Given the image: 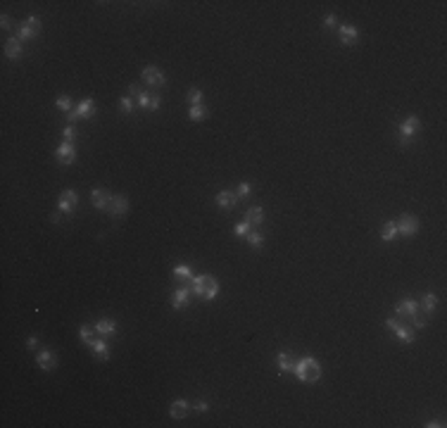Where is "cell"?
I'll return each instance as SVG.
<instances>
[{"label": "cell", "instance_id": "cell-40", "mask_svg": "<svg viewBox=\"0 0 447 428\" xmlns=\"http://www.w3.org/2000/svg\"><path fill=\"white\" fill-rule=\"evenodd\" d=\"M26 347H29V350H36V347H38V338H36V336H31V338L26 340Z\"/></svg>", "mask_w": 447, "mask_h": 428}, {"label": "cell", "instance_id": "cell-24", "mask_svg": "<svg viewBox=\"0 0 447 428\" xmlns=\"http://www.w3.org/2000/svg\"><path fill=\"white\" fill-rule=\"evenodd\" d=\"M276 364H278V369H281L283 374H288V371H293V366H295L293 357L288 355V352H278V357H276Z\"/></svg>", "mask_w": 447, "mask_h": 428}, {"label": "cell", "instance_id": "cell-21", "mask_svg": "<svg viewBox=\"0 0 447 428\" xmlns=\"http://www.w3.org/2000/svg\"><path fill=\"white\" fill-rule=\"evenodd\" d=\"M245 221H248L250 226H259V224L264 221V210H262V207H250V210L245 212Z\"/></svg>", "mask_w": 447, "mask_h": 428}, {"label": "cell", "instance_id": "cell-12", "mask_svg": "<svg viewBox=\"0 0 447 428\" xmlns=\"http://www.w3.org/2000/svg\"><path fill=\"white\" fill-rule=\"evenodd\" d=\"M419 117H407V119H404V122H402V124H400V133H402V143H407L411 138V136H414V133H416V131H419Z\"/></svg>", "mask_w": 447, "mask_h": 428}, {"label": "cell", "instance_id": "cell-7", "mask_svg": "<svg viewBox=\"0 0 447 428\" xmlns=\"http://www.w3.org/2000/svg\"><path fill=\"white\" fill-rule=\"evenodd\" d=\"M141 76H143L145 84H148V86H152V88H160V86H164V74H162L157 67H145Z\"/></svg>", "mask_w": 447, "mask_h": 428}, {"label": "cell", "instance_id": "cell-14", "mask_svg": "<svg viewBox=\"0 0 447 428\" xmlns=\"http://www.w3.org/2000/svg\"><path fill=\"white\" fill-rule=\"evenodd\" d=\"M338 34H340L342 45H355V43H357V38H359V31L355 29V26H350V24H342V26L338 29Z\"/></svg>", "mask_w": 447, "mask_h": 428}, {"label": "cell", "instance_id": "cell-20", "mask_svg": "<svg viewBox=\"0 0 447 428\" xmlns=\"http://www.w3.org/2000/svg\"><path fill=\"white\" fill-rule=\"evenodd\" d=\"M5 55H7L10 60H19V57H21V41H19V38H10V41L5 43Z\"/></svg>", "mask_w": 447, "mask_h": 428}, {"label": "cell", "instance_id": "cell-25", "mask_svg": "<svg viewBox=\"0 0 447 428\" xmlns=\"http://www.w3.org/2000/svg\"><path fill=\"white\" fill-rule=\"evenodd\" d=\"M395 235H397V226H395V221H388V224L383 226V231H381V238H383L385 243H390Z\"/></svg>", "mask_w": 447, "mask_h": 428}, {"label": "cell", "instance_id": "cell-34", "mask_svg": "<svg viewBox=\"0 0 447 428\" xmlns=\"http://www.w3.org/2000/svg\"><path fill=\"white\" fill-rule=\"evenodd\" d=\"M409 321H411V326H414V328H424V326H426V319H424L421 314H414Z\"/></svg>", "mask_w": 447, "mask_h": 428}, {"label": "cell", "instance_id": "cell-11", "mask_svg": "<svg viewBox=\"0 0 447 428\" xmlns=\"http://www.w3.org/2000/svg\"><path fill=\"white\" fill-rule=\"evenodd\" d=\"M90 200H93V205H95L98 210H107L109 202H112V195H109L105 188H93V191H90Z\"/></svg>", "mask_w": 447, "mask_h": 428}, {"label": "cell", "instance_id": "cell-10", "mask_svg": "<svg viewBox=\"0 0 447 428\" xmlns=\"http://www.w3.org/2000/svg\"><path fill=\"white\" fill-rule=\"evenodd\" d=\"M36 364L43 369V371H55L57 369V357L50 352V350H43L36 355Z\"/></svg>", "mask_w": 447, "mask_h": 428}, {"label": "cell", "instance_id": "cell-38", "mask_svg": "<svg viewBox=\"0 0 447 428\" xmlns=\"http://www.w3.org/2000/svg\"><path fill=\"white\" fill-rule=\"evenodd\" d=\"M191 409H195V411H207V409H210V405H207L205 400H197L195 405H191Z\"/></svg>", "mask_w": 447, "mask_h": 428}, {"label": "cell", "instance_id": "cell-18", "mask_svg": "<svg viewBox=\"0 0 447 428\" xmlns=\"http://www.w3.org/2000/svg\"><path fill=\"white\" fill-rule=\"evenodd\" d=\"M109 214L112 216H122V214H126V210H128V202H126V197L122 195H112V202H109Z\"/></svg>", "mask_w": 447, "mask_h": 428}, {"label": "cell", "instance_id": "cell-35", "mask_svg": "<svg viewBox=\"0 0 447 428\" xmlns=\"http://www.w3.org/2000/svg\"><path fill=\"white\" fill-rule=\"evenodd\" d=\"M119 105H122V109H124V112H131V109H133V100H131V95H124Z\"/></svg>", "mask_w": 447, "mask_h": 428}, {"label": "cell", "instance_id": "cell-27", "mask_svg": "<svg viewBox=\"0 0 447 428\" xmlns=\"http://www.w3.org/2000/svg\"><path fill=\"white\" fill-rule=\"evenodd\" d=\"M245 238H248V243H250L252 248H262V245H264V235L259 231H250Z\"/></svg>", "mask_w": 447, "mask_h": 428}, {"label": "cell", "instance_id": "cell-13", "mask_svg": "<svg viewBox=\"0 0 447 428\" xmlns=\"http://www.w3.org/2000/svg\"><path fill=\"white\" fill-rule=\"evenodd\" d=\"M191 293H193V290H188V288H176L174 295H171V307H174V309L188 307V302H191Z\"/></svg>", "mask_w": 447, "mask_h": 428}, {"label": "cell", "instance_id": "cell-28", "mask_svg": "<svg viewBox=\"0 0 447 428\" xmlns=\"http://www.w3.org/2000/svg\"><path fill=\"white\" fill-rule=\"evenodd\" d=\"M188 117L193 119V122H200V119H205L207 117V109L202 105H193L191 107V112H188Z\"/></svg>", "mask_w": 447, "mask_h": 428}, {"label": "cell", "instance_id": "cell-19", "mask_svg": "<svg viewBox=\"0 0 447 428\" xmlns=\"http://www.w3.org/2000/svg\"><path fill=\"white\" fill-rule=\"evenodd\" d=\"M191 411V405L186 402V400H174L171 402V407H169V414H171V419H186V414Z\"/></svg>", "mask_w": 447, "mask_h": 428}, {"label": "cell", "instance_id": "cell-33", "mask_svg": "<svg viewBox=\"0 0 447 428\" xmlns=\"http://www.w3.org/2000/svg\"><path fill=\"white\" fill-rule=\"evenodd\" d=\"M248 233H250V224H248V221H240V224H235V235H238V238H245Z\"/></svg>", "mask_w": 447, "mask_h": 428}, {"label": "cell", "instance_id": "cell-23", "mask_svg": "<svg viewBox=\"0 0 447 428\" xmlns=\"http://www.w3.org/2000/svg\"><path fill=\"white\" fill-rule=\"evenodd\" d=\"M88 347L93 350V355L98 357V359H109V347L105 340H93Z\"/></svg>", "mask_w": 447, "mask_h": 428}, {"label": "cell", "instance_id": "cell-22", "mask_svg": "<svg viewBox=\"0 0 447 428\" xmlns=\"http://www.w3.org/2000/svg\"><path fill=\"white\" fill-rule=\"evenodd\" d=\"M95 331H98L100 336H114V333H117V323L112 319H100L95 323Z\"/></svg>", "mask_w": 447, "mask_h": 428}, {"label": "cell", "instance_id": "cell-36", "mask_svg": "<svg viewBox=\"0 0 447 428\" xmlns=\"http://www.w3.org/2000/svg\"><path fill=\"white\" fill-rule=\"evenodd\" d=\"M235 195H238V197H248V195H250V183H240Z\"/></svg>", "mask_w": 447, "mask_h": 428}, {"label": "cell", "instance_id": "cell-30", "mask_svg": "<svg viewBox=\"0 0 447 428\" xmlns=\"http://www.w3.org/2000/svg\"><path fill=\"white\" fill-rule=\"evenodd\" d=\"M55 105L60 107L62 112H72V98H69V95H60V98L55 100Z\"/></svg>", "mask_w": 447, "mask_h": 428}, {"label": "cell", "instance_id": "cell-2", "mask_svg": "<svg viewBox=\"0 0 447 428\" xmlns=\"http://www.w3.org/2000/svg\"><path fill=\"white\" fill-rule=\"evenodd\" d=\"M191 290L202 300H214L216 293H219V283H216L214 276H193V288Z\"/></svg>", "mask_w": 447, "mask_h": 428}, {"label": "cell", "instance_id": "cell-39", "mask_svg": "<svg viewBox=\"0 0 447 428\" xmlns=\"http://www.w3.org/2000/svg\"><path fill=\"white\" fill-rule=\"evenodd\" d=\"M323 24H326V29H333L336 26V15H328V17L323 19Z\"/></svg>", "mask_w": 447, "mask_h": 428}, {"label": "cell", "instance_id": "cell-4", "mask_svg": "<svg viewBox=\"0 0 447 428\" xmlns=\"http://www.w3.org/2000/svg\"><path fill=\"white\" fill-rule=\"evenodd\" d=\"M395 226H397V235H404V238H411V235H416V231H419V221L414 216H409V214H402Z\"/></svg>", "mask_w": 447, "mask_h": 428}, {"label": "cell", "instance_id": "cell-17", "mask_svg": "<svg viewBox=\"0 0 447 428\" xmlns=\"http://www.w3.org/2000/svg\"><path fill=\"white\" fill-rule=\"evenodd\" d=\"M235 202H238V195L231 193V191H221V193H216V205H219L221 210H233V207H235Z\"/></svg>", "mask_w": 447, "mask_h": 428}, {"label": "cell", "instance_id": "cell-42", "mask_svg": "<svg viewBox=\"0 0 447 428\" xmlns=\"http://www.w3.org/2000/svg\"><path fill=\"white\" fill-rule=\"evenodd\" d=\"M141 93H143V90L138 88V86H131V88H128V95H131V98H138Z\"/></svg>", "mask_w": 447, "mask_h": 428}, {"label": "cell", "instance_id": "cell-9", "mask_svg": "<svg viewBox=\"0 0 447 428\" xmlns=\"http://www.w3.org/2000/svg\"><path fill=\"white\" fill-rule=\"evenodd\" d=\"M95 114V103H93V98H86V100H81L74 112H69V119H79V117H93Z\"/></svg>", "mask_w": 447, "mask_h": 428}, {"label": "cell", "instance_id": "cell-1", "mask_svg": "<svg viewBox=\"0 0 447 428\" xmlns=\"http://www.w3.org/2000/svg\"><path fill=\"white\" fill-rule=\"evenodd\" d=\"M293 374L298 376L302 383H314V381L321 378V366H319V362L314 357H302L300 362H295Z\"/></svg>", "mask_w": 447, "mask_h": 428}, {"label": "cell", "instance_id": "cell-3", "mask_svg": "<svg viewBox=\"0 0 447 428\" xmlns=\"http://www.w3.org/2000/svg\"><path fill=\"white\" fill-rule=\"evenodd\" d=\"M38 31H41V19H38V17H29L26 21H21V24H19V29H17L19 41H29V38L38 36Z\"/></svg>", "mask_w": 447, "mask_h": 428}, {"label": "cell", "instance_id": "cell-37", "mask_svg": "<svg viewBox=\"0 0 447 428\" xmlns=\"http://www.w3.org/2000/svg\"><path fill=\"white\" fill-rule=\"evenodd\" d=\"M64 138H67L69 143H72L74 138H76V126H74V124H69L67 128H64Z\"/></svg>", "mask_w": 447, "mask_h": 428}, {"label": "cell", "instance_id": "cell-16", "mask_svg": "<svg viewBox=\"0 0 447 428\" xmlns=\"http://www.w3.org/2000/svg\"><path fill=\"white\" fill-rule=\"evenodd\" d=\"M138 105L143 107V109H160V95L157 93H141L138 95Z\"/></svg>", "mask_w": 447, "mask_h": 428}, {"label": "cell", "instance_id": "cell-43", "mask_svg": "<svg viewBox=\"0 0 447 428\" xmlns=\"http://www.w3.org/2000/svg\"><path fill=\"white\" fill-rule=\"evenodd\" d=\"M426 426H428V428H443L445 424H443V421H428Z\"/></svg>", "mask_w": 447, "mask_h": 428}, {"label": "cell", "instance_id": "cell-29", "mask_svg": "<svg viewBox=\"0 0 447 428\" xmlns=\"http://www.w3.org/2000/svg\"><path fill=\"white\" fill-rule=\"evenodd\" d=\"M174 276L176 278H193V269L188 264H179V267H174Z\"/></svg>", "mask_w": 447, "mask_h": 428}, {"label": "cell", "instance_id": "cell-41", "mask_svg": "<svg viewBox=\"0 0 447 428\" xmlns=\"http://www.w3.org/2000/svg\"><path fill=\"white\" fill-rule=\"evenodd\" d=\"M0 26H2V29H10V26H12V24H10V17H7V15H2V17H0Z\"/></svg>", "mask_w": 447, "mask_h": 428}, {"label": "cell", "instance_id": "cell-6", "mask_svg": "<svg viewBox=\"0 0 447 428\" xmlns=\"http://www.w3.org/2000/svg\"><path fill=\"white\" fill-rule=\"evenodd\" d=\"M395 314L402 317V319H411L414 314H419V302L411 300V298H407V300H402V302L395 304Z\"/></svg>", "mask_w": 447, "mask_h": 428}, {"label": "cell", "instance_id": "cell-32", "mask_svg": "<svg viewBox=\"0 0 447 428\" xmlns=\"http://www.w3.org/2000/svg\"><path fill=\"white\" fill-rule=\"evenodd\" d=\"M188 100H191V105H200V100H202V90L191 88L188 90Z\"/></svg>", "mask_w": 447, "mask_h": 428}, {"label": "cell", "instance_id": "cell-8", "mask_svg": "<svg viewBox=\"0 0 447 428\" xmlns=\"http://www.w3.org/2000/svg\"><path fill=\"white\" fill-rule=\"evenodd\" d=\"M57 160H60V164H74L76 162V150H74V145L69 141H64L60 148H57Z\"/></svg>", "mask_w": 447, "mask_h": 428}, {"label": "cell", "instance_id": "cell-15", "mask_svg": "<svg viewBox=\"0 0 447 428\" xmlns=\"http://www.w3.org/2000/svg\"><path fill=\"white\" fill-rule=\"evenodd\" d=\"M76 202H79L76 191H64L60 195V212H72L74 207H76Z\"/></svg>", "mask_w": 447, "mask_h": 428}, {"label": "cell", "instance_id": "cell-31", "mask_svg": "<svg viewBox=\"0 0 447 428\" xmlns=\"http://www.w3.org/2000/svg\"><path fill=\"white\" fill-rule=\"evenodd\" d=\"M79 336H81V340H84L86 345L93 342V331H90V326H81V328H79Z\"/></svg>", "mask_w": 447, "mask_h": 428}, {"label": "cell", "instance_id": "cell-26", "mask_svg": "<svg viewBox=\"0 0 447 428\" xmlns=\"http://www.w3.org/2000/svg\"><path fill=\"white\" fill-rule=\"evenodd\" d=\"M421 304H424V309H426L428 314H433V312H435V307H438V298H435L433 293H426V295H424V300H421Z\"/></svg>", "mask_w": 447, "mask_h": 428}, {"label": "cell", "instance_id": "cell-5", "mask_svg": "<svg viewBox=\"0 0 447 428\" xmlns=\"http://www.w3.org/2000/svg\"><path fill=\"white\" fill-rule=\"evenodd\" d=\"M385 323H388V328H390V331H393V333L400 340H402V342H414V338H416V336H414V331H411L409 326H404L402 321H397V319H388Z\"/></svg>", "mask_w": 447, "mask_h": 428}]
</instances>
